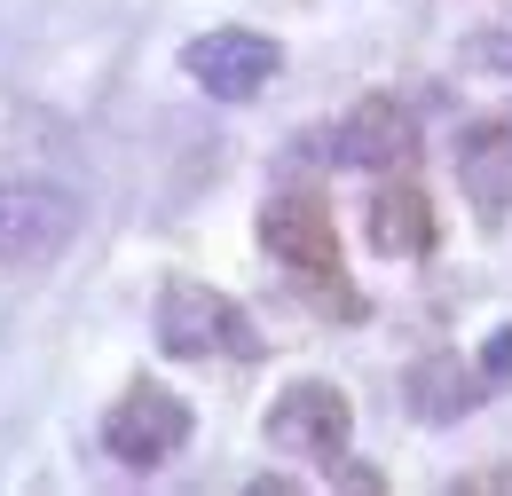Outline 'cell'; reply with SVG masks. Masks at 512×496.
<instances>
[{"label":"cell","instance_id":"cell-1","mask_svg":"<svg viewBox=\"0 0 512 496\" xmlns=\"http://www.w3.org/2000/svg\"><path fill=\"white\" fill-rule=\"evenodd\" d=\"M260 245H268V260H276L331 323H363V315H371V300L347 284V252H339L331 205H323L316 189H276V197L260 205Z\"/></svg>","mask_w":512,"mask_h":496},{"label":"cell","instance_id":"cell-2","mask_svg":"<svg viewBox=\"0 0 512 496\" xmlns=\"http://www.w3.org/2000/svg\"><path fill=\"white\" fill-rule=\"evenodd\" d=\"M158 347L166 355H182V363H213V355H237V363H253L260 355V331L253 315L237 308L229 292H213V284H197V276H166L158 284Z\"/></svg>","mask_w":512,"mask_h":496},{"label":"cell","instance_id":"cell-3","mask_svg":"<svg viewBox=\"0 0 512 496\" xmlns=\"http://www.w3.org/2000/svg\"><path fill=\"white\" fill-rule=\"evenodd\" d=\"M182 441H190V402L166 394V386H150V378H134L127 394L103 410V449H111L119 465H134V473L166 465Z\"/></svg>","mask_w":512,"mask_h":496},{"label":"cell","instance_id":"cell-4","mask_svg":"<svg viewBox=\"0 0 512 496\" xmlns=\"http://www.w3.org/2000/svg\"><path fill=\"white\" fill-rule=\"evenodd\" d=\"M182 71H190L213 103H253L260 87L284 71V48H276L268 32L229 24V32H197L190 48H182Z\"/></svg>","mask_w":512,"mask_h":496},{"label":"cell","instance_id":"cell-5","mask_svg":"<svg viewBox=\"0 0 512 496\" xmlns=\"http://www.w3.org/2000/svg\"><path fill=\"white\" fill-rule=\"evenodd\" d=\"M347 394L339 386H323V378H300V386H284L276 402H268V418H260V434L268 449H284V457H347Z\"/></svg>","mask_w":512,"mask_h":496},{"label":"cell","instance_id":"cell-6","mask_svg":"<svg viewBox=\"0 0 512 496\" xmlns=\"http://www.w3.org/2000/svg\"><path fill=\"white\" fill-rule=\"evenodd\" d=\"M79 229V205L40 182H0V268H40Z\"/></svg>","mask_w":512,"mask_h":496},{"label":"cell","instance_id":"cell-7","mask_svg":"<svg viewBox=\"0 0 512 496\" xmlns=\"http://www.w3.org/2000/svg\"><path fill=\"white\" fill-rule=\"evenodd\" d=\"M339 158L363 166V174H402V166H418V119H410V103L363 95V103L339 119Z\"/></svg>","mask_w":512,"mask_h":496},{"label":"cell","instance_id":"cell-8","mask_svg":"<svg viewBox=\"0 0 512 496\" xmlns=\"http://www.w3.org/2000/svg\"><path fill=\"white\" fill-rule=\"evenodd\" d=\"M363 237H371V252H386V260H418V252H434V237H442L434 197L394 174V182L371 197V213H363Z\"/></svg>","mask_w":512,"mask_h":496},{"label":"cell","instance_id":"cell-9","mask_svg":"<svg viewBox=\"0 0 512 496\" xmlns=\"http://www.w3.org/2000/svg\"><path fill=\"white\" fill-rule=\"evenodd\" d=\"M457 189L481 221H512V119H489L457 142Z\"/></svg>","mask_w":512,"mask_h":496},{"label":"cell","instance_id":"cell-10","mask_svg":"<svg viewBox=\"0 0 512 496\" xmlns=\"http://www.w3.org/2000/svg\"><path fill=\"white\" fill-rule=\"evenodd\" d=\"M402 402H410V418H426V426H457L473 402H489V378L473 371V363H457V355H418V363L402 371Z\"/></svg>","mask_w":512,"mask_h":496},{"label":"cell","instance_id":"cell-11","mask_svg":"<svg viewBox=\"0 0 512 496\" xmlns=\"http://www.w3.org/2000/svg\"><path fill=\"white\" fill-rule=\"evenodd\" d=\"M481 378H489V386H512V331H497V339H489V355H481Z\"/></svg>","mask_w":512,"mask_h":496},{"label":"cell","instance_id":"cell-12","mask_svg":"<svg viewBox=\"0 0 512 496\" xmlns=\"http://www.w3.org/2000/svg\"><path fill=\"white\" fill-rule=\"evenodd\" d=\"M331 489H386L371 465H347V457H331Z\"/></svg>","mask_w":512,"mask_h":496},{"label":"cell","instance_id":"cell-13","mask_svg":"<svg viewBox=\"0 0 512 496\" xmlns=\"http://www.w3.org/2000/svg\"><path fill=\"white\" fill-rule=\"evenodd\" d=\"M465 56H473V63H497V71H512V40H473Z\"/></svg>","mask_w":512,"mask_h":496},{"label":"cell","instance_id":"cell-14","mask_svg":"<svg viewBox=\"0 0 512 496\" xmlns=\"http://www.w3.org/2000/svg\"><path fill=\"white\" fill-rule=\"evenodd\" d=\"M457 489H465V496H473V489H512V473H465Z\"/></svg>","mask_w":512,"mask_h":496}]
</instances>
